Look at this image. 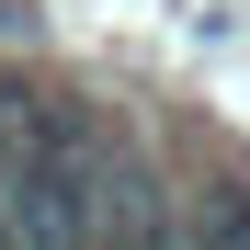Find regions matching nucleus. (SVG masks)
<instances>
[{
    "mask_svg": "<svg viewBox=\"0 0 250 250\" xmlns=\"http://www.w3.org/2000/svg\"><path fill=\"white\" fill-rule=\"evenodd\" d=\"M0 205H12V250H103V137L68 103H46L34 148L0 171Z\"/></svg>",
    "mask_w": 250,
    "mask_h": 250,
    "instance_id": "f257e3e1",
    "label": "nucleus"
},
{
    "mask_svg": "<svg viewBox=\"0 0 250 250\" xmlns=\"http://www.w3.org/2000/svg\"><path fill=\"white\" fill-rule=\"evenodd\" d=\"M103 239L114 250H182V193L114 137H103Z\"/></svg>",
    "mask_w": 250,
    "mask_h": 250,
    "instance_id": "f03ea898",
    "label": "nucleus"
},
{
    "mask_svg": "<svg viewBox=\"0 0 250 250\" xmlns=\"http://www.w3.org/2000/svg\"><path fill=\"white\" fill-rule=\"evenodd\" d=\"M182 250H250V182H216L182 205Z\"/></svg>",
    "mask_w": 250,
    "mask_h": 250,
    "instance_id": "7ed1b4c3",
    "label": "nucleus"
},
{
    "mask_svg": "<svg viewBox=\"0 0 250 250\" xmlns=\"http://www.w3.org/2000/svg\"><path fill=\"white\" fill-rule=\"evenodd\" d=\"M0 250H12V205H0Z\"/></svg>",
    "mask_w": 250,
    "mask_h": 250,
    "instance_id": "20e7f679",
    "label": "nucleus"
}]
</instances>
